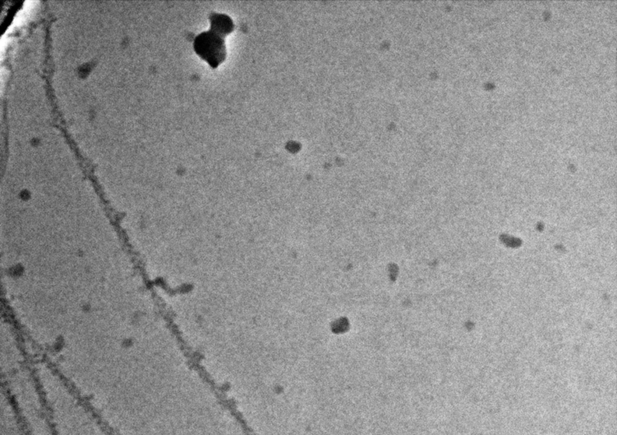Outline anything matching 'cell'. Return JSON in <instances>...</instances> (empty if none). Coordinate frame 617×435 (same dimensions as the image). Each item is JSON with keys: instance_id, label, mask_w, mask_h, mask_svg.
<instances>
[{"instance_id": "cell-1", "label": "cell", "mask_w": 617, "mask_h": 435, "mask_svg": "<svg viewBox=\"0 0 617 435\" xmlns=\"http://www.w3.org/2000/svg\"><path fill=\"white\" fill-rule=\"evenodd\" d=\"M224 36L213 30L204 31L194 41V49L201 57L209 63L213 68L225 61V44Z\"/></svg>"}, {"instance_id": "cell-2", "label": "cell", "mask_w": 617, "mask_h": 435, "mask_svg": "<svg viewBox=\"0 0 617 435\" xmlns=\"http://www.w3.org/2000/svg\"><path fill=\"white\" fill-rule=\"evenodd\" d=\"M234 29V23L228 16L215 15L211 19V30L225 36Z\"/></svg>"}]
</instances>
